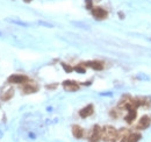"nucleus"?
<instances>
[{
	"label": "nucleus",
	"instance_id": "obj_3",
	"mask_svg": "<svg viewBox=\"0 0 151 142\" xmlns=\"http://www.w3.org/2000/svg\"><path fill=\"white\" fill-rule=\"evenodd\" d=\"M101 135H102L101 128L99 126H94L93 131H92V134L90 135L89 142H99V140L101 139Z\"/></svg>",
	"mask_w": 151,
	"mask_h": 142
},
{
	"label": "nucleus",
	"instance_id": "obj_18",
	"mask_svg": "<svg viewBox=\"0 0 151 142\" xmlns=\"http://www.w3.org/2000/svg\"><path fill=\"white\" fill-rule=\"evenodd\" d=\"M62 67L64 68L65 72H71V71H73L72 67H70V65H67V64H65V63H62Z\"/></svg>",
	"mask_w": 151,
	"mask_h": 142
},
{
	"label": "nucleus",
	"instance_id": "obj_4",
	"mask_svg": "<svg viewBox=\"0 0 151 142\" xmlns=\"http://www.w3.org/2000/svg\"><path fill=\"white\" fill-rule=\"evenodd\" d=\"M63 87L65 91L74 92L77 90H79V84H77L73 80H65V82H63Z\"/></svg>",
	"mask_w": 151,
	"mask_h": 142
},
{
	"label": "nucleus",
	"instance_id": "obj_16",
	"mask_svg": "<svg viewBox=\"0 0 151 142\" xmlns=\"http://www.w3.org/2000/svg\"><path fill=\"white\" fill-rule=\"evenodd\" d=\"M37 23H38L40 26L48 27V28H52V27H54V25H52V23H50V22H47V21H43V20H38V21H37Z\"/></svg>",
	"mask_w": 151,
	"mask_h": 142
},
{
	"label": "nucleus",
	"instance_id": "obj_9",
	"mask_svg": "<svg viewBox=\"0 0 151 142\" xmlns=\"http://www.w3.org/2000/svg\"><path fill=\"white\" fill-rule=\"evenodd\" d=\"M85 65L89 67V68H92L93 70H102V69H104L102 63H100V62H98V61H90V62H86Z\"/></svg>",
	"mask_w": 151,
	"mask_h": 142
},
{
	"label": "nucleus",
	"instance_id": "obj_5",
	"mask_svg": "<svg viewBox=\"0 0 151 142\" xmlns=\"http://www.w3.org/2000/svg\"><path fill=\"white\" fill-rule=\"evenodd\" d=\"M151 124V119L149 115H143L141 119H140V121H138V124L136 125V128L137 129H147L149 126H150Z\"/></svg>",
	"mask_w": 151,
	"mask_h": 142
},
{
	"label": "nucleus",
	"instance_id": "obj_6",
	"mask_svg": "<svg viewBox=\"0 0 151 142\" xmlns=\"http://www.w3.org/2000/svg\"><path fill=\"white\" fill-rule=\"evenodd\" d=\"M28 80L27 76H22V75H12L8 78V83H14V84H21Z\"/></svg>",
	"mask_w": 151,
	"mask_h": 142
},
{
	"label": "nucleus",
	"instance_id": "obj_7",
	"mask_svg": "<svg viewBox=\"0 0 151 142\" xmlns=\"http://www.w3.org/2000/svg\"><path fill=\"white\" fill-rule=\"evenodd\" d=\"M93 105H87V106H85L84 108H82L80 111H79V115L83 118V119H85V118H87V116H90L91 114H93Z\"/></svg>",
	"mask_w": 151,
	"mask_h": 142
},
{
	"label": "nucleus",
	"instance_id": "obj_10",
	"mask_svg": "<svg viewBox=\"0 0 151 142\" xmlns=\"http://www.w3.org/2000/svg\"><path fill=\"white\" fill-rule=\"evenodd\" d=\"M38 91V86L36 84H28V85H25L23 86V92L26 94H29V93H35Z\"/></svg>",
	"mask_w": 151,
	"mask_h": 142
},
{
	"label": "nucleus",
	"instance_id": "obj_11",
	"mask_svg": "<svg viewBox=\"0 0 151 142\" xmlns=\"http://www.w3.org/2000/svg\"><path fill=\"white\" fill-rule=\"evenodd\" d=\"M5 21H7V22H9V23L18 25V26H22V27H28V26H29V23L23 22V21L18 20V19H13V18H6V19H5Z\"/></svg>",
	"mask_w": 151,
	"mask_h": 142
},
{
	"label": "nucleus",
	"instance_id": "obj_19",
	"mask_svg": "<svg viewBox=\"0 0 151 142\" xmlns=\"http://www.w3.org/2000/svg\"><path fill=\"white\" fill-rule=\"evenodd\" d=\"M86 1V8L92 9V6H93V1L92 0H85Z\"/></svg>",
	"mask_w": 151,
	"mask_h": 142
},
{
	"label": "nucleus",
	"instance_id": "obj_13",
	"mask_svg": "<svg viewBox=\"0 0 151 142\" xmlns=\"http://www.w3.org/2000/svg\"><path fill=\"white\" fill-rule=\"evenodd\" d=\"M142 139V135L140 133H130L127 138V142H138Z\"/></svg>",
	"mask_w": 151,
	"mask_h": 142
},
{
	"label": "nucleus",
	"instance_id": "obj_2",
	"mask_svg": "<svg viewBox=\"0 0 151 142\" xmlns=\"http://www.w3.org/2000/svg\"><path fill=\"white\" fill-rule=\"evenodd\" d=\"M92 15L96 20H104L107 18L108 13L106 9H104L101 7H94V8H92Z\"/></svg>",
	"mask_w": 151,
	"mask_h": 142
},
{
	"label": "nucleus",
	"instance_id": "obj_14",
	"mask_svg": "<svg viewBox=\"0 0 151 142\" xmlns=\"http://www.w3.org/2000/svg\"><path fill=\"white\" fill-rule=\"evenodd\" d=\"M72 25L76 26V27H78V28L85 29V31H90L91 29V27L89 25H85V23H83V22H76V21H72Z\"/></svg>",
	"mask_w": 151,
	"mask_h": 142
},
{
	"label": "nucleus",
	"instance_id": "obj_8",
	"mask_svg": "<svg viewBox=\"0 0 151 142\" xmlns=\"http://www.w3.org/2000/svg\"><path fill=\"white\" fill-rule=\"evenodd\" d=\"M72 133H73V136H74L76 139H82V138L84 136V131H83V128H82L80 126H78V125L72 126Z\"/></svg>",
	"mask_w": 151,
	"mask_h": 142
},
{
	"label": "nucleus",
	"instance_id": "obj_17",
	"mask_svg": "<svg viewBox=\"0 0 151 142\" xmlns=\"http://www.w3.org/2000/svg\"><path fill=\"white\" fill-rule=\"evenodd\" d=\"M73 70L77 71L78 73H85V72H86V70H85L83 67H80V65H77V67H74V68H73Z\"/></svg>",
	"mask_w": 151,
	"mask_h": 142
},
{
	"label": "nucleus",
	"instance_id": "obj_1",
	"mask_svg": "<svg viewBox=\"0 0 151 142\" xmlns=\"http://www.w3.org/2000/svg\"><path fill=\"white\" fill-rule=\"evenodd\" d=\"M101 138L104 141H116L118 140V131L112 126H106L102 129Z\"/></svg>",
	"mask_w": 151,
	"mask_h": 142
},
{
	"label": "nucleus",
	"instance_id": "obj_21",
	"mask_svg": "<svg viewBox=\"0 0 151 142\" xmlns=\"http://www.w3.org/2000/svg\"><path fill=\"white\" fill-rule=\"evenodd\" d=\"M1 138H2V132L0 131V139H1Z\"/></svg>",
	"mask_w": 151,
	"mask_h": 142
},
{
	"label": "nucleus",
	"instance_id": "obj_15",
	"mask_svg": "<svg viewBox=\"0 0 151 142\" xmlns=\"http://www.w3.org/2000/svg\"><path fill=\"white\" fill-rule=\"evenodd\" d=\"M14 94V91H13V89H9L5 94H2V97H1V99L2 100H8V99H11L12 98V96Z\"/></svg>",
	"mask_w": 151,
	"mask_h": 142
},
{
	"label": "nucleus",
	"instance_id": "obj_22",
	"mask_svg": "<svg viewBox=\"0 0 151 142\" xmlns=\"http://www.w3.org/2000/svg\"><path fill=\"white\" fill-rule=\"evenodd\" d=\"M31 0H25V2H30Z\"/></svg>",
	"mask_w": 151,
	"mask_h": 142
},
{
	"label": "nucleus",
	"instance_id": "obj_12",
	"mask_svg": "<svg viewBox=\"0 0 151 142\" xmlns=\"http://www.w3.org/2000/svg\"><path fill=\"white\" fill-rule=\"evenodd\" d=\"M136 116H137V112H136V109H130L129 111V113L127 114V116H125V121L128 122V124H133L134 122V120L136 119Z\"/></svg>",
	"mask_w": 151,
	"mask_h": 142
},
{
	"label": "nucleus",
	"instance_id": "obj_20",
	"mask_svg": "<svg viewBox=\"0 0 151 142\" xmlns=\"http://www.w3.org/2000/svg\"><path fill=\"white\" fill-rule=\"evenodd\" d=\"M100 96H102V97H112L113 92H101Z\"/></svg>",
	"mask_w": 151,
	"mask_h": 142
}]
</instances>
